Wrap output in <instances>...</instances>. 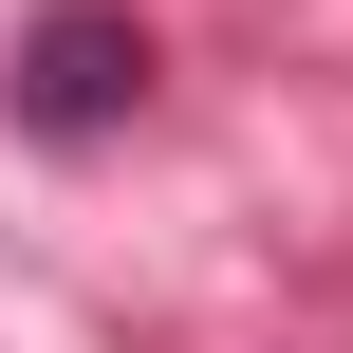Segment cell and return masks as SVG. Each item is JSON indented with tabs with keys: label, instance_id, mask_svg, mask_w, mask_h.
<instances>
[{
	"label": "cell",
	"instance_id": "1",
	"mask_svg": "<svg viewBox=\"0 0 353 353\" xmlns=\"http://www.w3.org/2000/svg\"><path fill=\"white\" fill-rule=\"evenodd\" d=\"M149 19L130 0H37L19 19V56H0V112H19V149H112L130 112H149Z\"/></svg>",
	"mask_w": 353,
	"mask_h": 353
}]
</instances>
